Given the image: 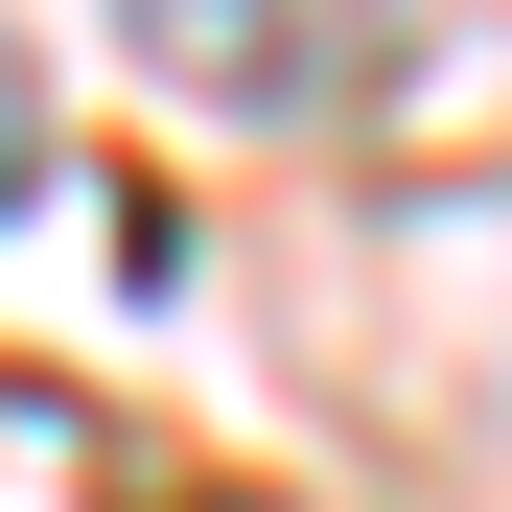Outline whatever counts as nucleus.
<instances>
[{
	"label": "nucleus",
	"mask_w": 512,
	"mask_h": 512,
	"mask_svg": "<svg viewBox=\"0 0 512 512\" xmlns=\"http://www.w3.org/2000/svg\"><path fill=\"white\" fill-rule=\"evenodd\" d=\"M0 163H24V70H0Z\"/></svg>",
	"instance_id": "1"
}]
</instances>
